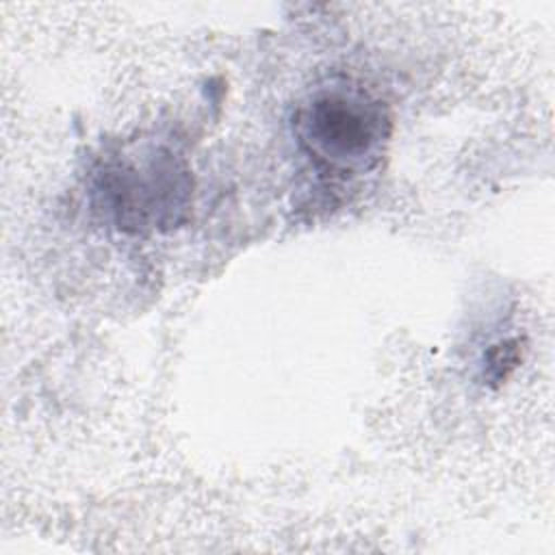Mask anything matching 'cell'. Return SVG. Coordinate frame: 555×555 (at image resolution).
<instances>
[{
	"label": "cell",
	"instance_id": "obj_3",
	"mask_svg": "<svg viewBox=\"0 0 555 555\" xmlns=\"http://www.w3.org/2000/svg\"><path fill=\"white\" fill-rule=\"evenodd\" d=\"M518 362V349L516 343H503L499 347H494L490 351V373L494 375V379H503L507 373L505 369H512Z\"/></svg>",
	"mask_w": 555,
	"mask_h": 555
},
{
	"label": "cell",
	"instance_id": "obj_1",
	"mask_svg": "<svg viewBox=\"0 0 555 555\" xmlns=\"http://www.w3.org/2000/svg\"><path fill=\"white\" fill-rule=\"evenodd\" d=\"M293 132L321 173L351 178L379 165L392 117L388 106L362 87L334 82L314 89L295 108Z\"/></svg>",
	"mask_w": 555,
	"mask_h": 555
},
{
	"label": "cell",
	"instance_id": "obj_2",
	"mask_svg": "<svg viewBox=\"0 0 555 555\" xmlns=\"http://www.w3.org/2000/svg\"><path fill=\"white\" fill-rule=\"evenodd\" d=\"M95 178L102 206L128 232L176 228L191 204V171L165 145L121 154L102 165Z\"/></svg>",
	"mask_w": 555,
	"mask_h": 555
}]
</instances>
